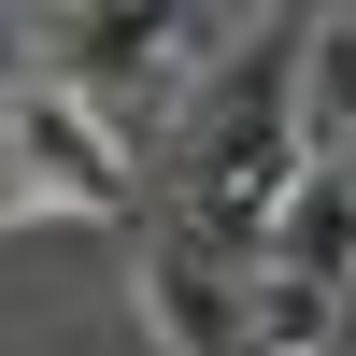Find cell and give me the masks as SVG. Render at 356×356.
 Wrapping results in <instances>:
<instances>
[{
  "label": "cell",
  "mask_w": 356,
  "mask_h": 356,
  "mask_svg": "<svg viewBox=\"0 0 356 356\" xmlns=\"http://www.w3.org/2000/svg\"><path fill=\"white\" fill-rule=\"evenodd\" d=\"M15 214H43V200H29V157H15V100H0V228Z\"/></svg>",
  "instance_id": "cell-6"
},
{
  "label": "cell",
  "mask_w": 356,
  "mask_h": 356,
  "mask_svg": "<svg viewBox=\"0 0 356 356\" xmlns=\"http://www.w3.org/2000/svg\"><path fill=\"white\" fill-rule=\"evenodd\" d=\"M300 157L314 171L356 157V15H314L300 29Z\"/></svg>",
  "instance_id": "cell-3"
},
{
  "label": "cell",
  "mask_w": 356,
  "mask_h": 356,
  "mask_svg": "<svg viewBox=\"0 0 356 356\" xmlns=\"http://www.w3.org/2000/svg\"><path fill=\"white\" fill-rule=\"evenodd\" d=\"M43 86V15H0V100H29Z\"/></svg>",
  "instance_id": "cell-5"
},
{
  "label": "cell",
  "mask_w": 356,
  "mask_h": 356,
  "mask_svg": "<svg viewBox=\"0 0 356 356\" xmlns=\"http://www.w3.org/2000/svg\"><path fill=\"white\" fill-rule=\"evenodd\" d=\"M15 157H29V200L43 214H100V228H157V186L114 157V129L72 100V86H29L15 100Z\"/></svg>",
  "instance_id": "cell-1"
},
{
  "label": "cell",
  "mask_w": 356,
  "mask_h": 356,
  "mask_svg": "<svg viewBox=\"0 0 356 356\" xmlns=\"http://www.w3.org/2000/svg\"><path fill=\"white\" fill-rule=\"evenodd\" d=\"M271 271L356 300V186H342V171H300V200H285V228H271Z\"/></svg>",
  "instance_id": "cell-2"
},
{
  "label": "cell",
  "mask_w": 356,
  "mask_h": 356,
  "mask_svg": "<svg viewBox=\"0 0 356 356\" xmlns=\"http://www.w3.org/2000/svg\"><path fill=\"white\" fill-rule=\"evenodd\" d=\"M342 342V300L300 271H257V356H328Z\"/></svg>",
  "instance_id": "cell-4"
},
{
  "label": "cell",
  "mask_w": 356,
  "mask_h": 356,
  "mask_svg": "<svg viewBox=\"0 0 356 356\" xmlns=\"http://www.w3.org/2000/svg\"><path fill=\"white\" fill-rule=\"evenodd\" d=\"M328 171H342V186H356V157H328Z\"/></svg>",
  "instance_id": "cell-7"
}]
</instances>
